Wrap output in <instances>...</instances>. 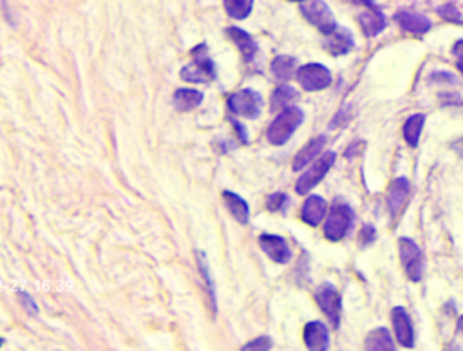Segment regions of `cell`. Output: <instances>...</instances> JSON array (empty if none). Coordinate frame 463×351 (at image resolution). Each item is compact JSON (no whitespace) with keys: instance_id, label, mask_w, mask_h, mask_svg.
I'll use <instances>...</instances> for the list:
<instances>
[{"instance_id":"cell-5","label":"cell","mask_w":463,"mask_h":351,"mask_svg":"<svg viewBox=\"0 0 463 351\" xmlns=\"http://www.w3.org/2000/svg\"><path fill=\"white\" fill-rule=\"evenodd\" d=\"M335 159H337V154H335L333 151H328L322 156H319V159H315V163H313L311 167H309L308 171L299 178V180H297L295 183L297 194L304 196V194H308L311 188L317 187V185L326 178L329 168L333 167Z\"/></svg>"},{"instance_id":"cell-29","label":"cell","mask_w":463,"mask_h":351,"mask_svg":"<svg viewBox=\"0 0 463 351\" xmlns=\"http://www.w3.org/2000/svg\"><path fill=\"white\" fill-rule=\"evenodd\" d=\"M288 196H285V194H273L266 200V207H268L270 212H280L288 205Z\"/></svg>"},{"instance_id":"cell-12","label":"cell","mask_w":463,"mask_h":351,"mask_svg":"<svg viewBox=\"0 0 463 351\" xmlns=\"http://www.w3.org/2000/svg\"><path fill=\"white\" fill-rule=\"evenodd\" d=\"M362 4L366 6L367 9L358 15V22H360L362 29H364V33H366L367 37H377V35L382 33L384 28H386V17H384L382 11H380L371 0H362Z\"/></svg>"},{"instance_id":"cell-3","label":"cell","mask_w":463,"mask_h":351,"mask_svg":"<svg viewBox=\"0 0 463 351\" xmlns=\"http://www.w3.org/2000/svg\"><path fill=\"white\" fill-rule=\"evenodd\" d=\"M216 74V66L207 54L205 44H200L195 50H192V62L181 69V78L188 84H210Z\"/></svg>"},{"instance_id":"cell-17","label":"cell","mask_w":463,"mask_h":351,"mask_svg":"<svg viewBox=\"0 0 463 351\" xmlns=\"http://www.w3.org/2000/svg\"><path fill=\"white\" fill-rule=\"evenodd\" d=\"M324 145H326V136L324 134L309 139V142L306 143L304 147H302L301 151L297 152L295 158H293V167H292L293 171H295V172L302 171L306 165L311 163L313 159H317V156L321 154V151L324 149Z\"/></svg>"},{"instance_id":"cell-11","label":"cell","mask_w":463,"mask_h":351,"mask_svg":"<svg viewBox=\"0 0 463 351\" xmlns=\"http://www.w3.org/2000/svg\"><path fill=\"white\" fill-rule=\"evenodd\" d=\"M391 321H393L394 335H396L399 343L402 344L404 347L415 346V330H413V323H411V317L407 315V311L404 310L402 306L393 308V311H391Z\"/></svg>"},{"instance_id":"cell-15","label":"cell","mask_w":463,"mask_h":351,"mask_svg":"<svg viewBox=\"0 0 463 351\" xmlns=\"http://www.w3.org/2000/svg\"><path fill=\"white\" fill-rule=\"evenodd\" d=\"M326 212H328V203H326L324 197L321 196H309L308 200L304 201L301 210V217L306 225L309 226H319L322 221L326 219Z\"/></svg>"},{"instance_id":"cell-30","label":"cell","mask_w":463,"mask_h":351,"mask_svg":"<svg viewBox=\"0 0 463 351\" xmlns=\"http://www.w3.org/2000/svg\"><path fill=\"white\" fill-rule=\"evenodd\" d=\"M16 295H18V299H21L22 306H24L25 310L29 311V313L35 315V317H37V315H38V306H37V302H35V299H33L31 295H29L28 292H24V290H18V292H16Z\"/></svg>"},{"instance_id":"cell-10","label":"cell","mask_w":463,"mask_h":351,"mask_svg":"<svg viewBox=\"0 0 463 351\" xmlns=\"http://www.w3.org/2000/svg\"><path fill=\"white\" fill-rule=\"evenodd\" d=\"M259 245L263 252L272 259L273 263L279 265H286L292 259V252H290L288 245L280 236L275 234H261L259 236Z\"/></svg>"},{"instance_id":"cell-35","label":"cell","mask_w":463,"mask_h":351,"mask_svg":"<svg viewBox=\"0 0 463 351\" xmlns=\"http://www.w3.org/2000/svg\"><path fill=\"white\" fill-rule=\"evenodd\" d=\"M299 2H302V0H299Z\"/></svg>"},{"instance_id":"cell-19","label":"cell","mask_w":463,"mask_h":351,"mask_svg":"<svg viewBox=\"0 0 463 351\" xmlns=\"http://www.w3.org/2000/svg\"><path fill=\"white\" fill-rule=\"evenodd\" d=\"M227 33L228 37L232 38V42L237 45V50H239V53L243 54L244 60L252 62L253 58L257 57V53H259V45L256 44V40H253L246 31H243L241 28H228Z\"/></svg>"},{"instance_id":"cell-2","label":"cell","mask_w":463,"mask_h":351,"mask_svg":"<svg viewBox=\"0 0 463 351\" xmlns=\"http://www.w3.org/2000/svg\"><path fill=\"white\" fill-rule=\"evenodd\" d=\"M355 221V212L350 205L342 201L341 197L333 201L329 216L324 223V236L329 241H342L351 230Z\"/></svg>"},{"instance_id":"cell-27","label":"cell","mask_w":463,"mask_h":351,"mask_svg":"<svg viewBox=\"0 0 463 351\" xmlns=\"http://www.w3.org/2000/svg\"><path fill=\"white\" fill-rule=\"evenodd\" d=\"M438 13H440V17H442L443 21L455 22V24H463L462 15H459V11L456 9L455 4L442 6V8H438Z\"/></svg>"},{"instance_id":"cell-32","label":"cell","mask_w":463,"mask_h":351,"mask_svg":"<svg viewBox=\"0 0 463 351\" xmlns=\"http://www.w3.org/2000/svg\"><path fill=\"white\" fill-rule=\"evenodd\" d=\"M452 54H456V57H463V40L456 42L455 47H452Z\"/></svg>"},{"instance_id":"cell-9","label":"cell","mask_w":463,"mask_h":351,"mask_svg":"<svg viewBox=\"0 0 463 351\" xmlns=\"http://www.w3.org/2000/svg\"><path fill=\"white\" fill-rule=\"evenodd\" d=\"M297 80L302 86V89L308 93L322 91L331 84V73L322 64H306L297 71Z\"/></svg>"},{"instance_id":"cell-8","label":"cell","mask_w":463,"mask_h":351,"mask_svg":"<svg viewBox=\"0 0 463 351\" xmlns=\"http://www.w3.org/2000/svg\"><path fill=\"white\" fill-rule=\"evenodd\" d=\"M400 261H402L404 270L411 281L418 282L423 275V255L422 250L416 246L415 241H411L407 237H402L399 241Z\"/></svg>"},{"instance_id":"cell-23","label":"cell","mask_w":463,"mask_h":351,"mask_svg":"<svg viewBox=\"0 0 463 351\" xmlns=\"http://www.w3.org/2000/svg\"><path fill=\"white\" fill-rule=\"evenodd\" d=\"M364 347L370 351H393L394 343L386 328H377V330L370 331V335L364 340Z\"/></svg>"},{"instance_id":"cell-31","label":"cell","mask_w":463,"mask_h":351,"mask_svg":"<svg viewBox=\"0 0 463 351\" xmlns=\"http://www.w3.org/2000/svg\"><path fill=\"white\" fill-rule=\"evenodd\" d=\"M362 236L366 237L364 241H362V245H367V243H371L375 239V229L373 226H364V230H362Z\"/></svg>"},{"instance_id":"cell-16","label":"cell","mask_w":463,"mask_h":351,"mask_svg":"<svg viewBox=\"0 0 463 351\" xmlns=\"http://www.w3.org/2000/svg\"><path fill=\"white\" fill-rule=\"evenodd\" d=\"M353 45H355L353 35L344 28H338L335 33L328 35L324 40V50L328 51L329 54H333V57L348 54L351 50H353Z\"/></svg>"},{"instance_id":"cell-6","label":"cell","mask_w":463,"mask_h":351,"mask_svg":"<svg viewBox=\"0 0 463 351\" xmlns=\"http://www.w3.org/2000/svg\"><path fill=\"white\" fill-rule=\"evenodd\" d=\"M228 109L237 116L256 120L261 115V109H263V98L253 89L237 91L228 98Z\"/></svg>"},{"instance_id":"cell-14","label":"cell","mask_w":463,"mask_h":351,"mask_svg":"<svg viewBox=\"0 0 463 351\" xmlns=\"http://www.w3.org/2000/svg\"><path fill=\"white\" fill-rule=\"evenodd\" d=\"M409 192L411 187L406 178H399V180H394L393 183H391L389 190H387V207H389L391 216L396 217L402 212V209L406 207L407 197H409Z\"/></svg>"},{"instance_id":"cell-18","label":"cell","mask_w":463,"mask_h":351,"mask_svg":"<svg viewBox=\"0 0 463 351\" xmlns=\"http://www.w3.org/2000/svg\"><path fill=\"white\" fill-rule=\"evenodd\" d=\"M394 21L399 22L400 28L407 33L413 35H423L431 29V21L418 13H409V11H400L394 15Z\"/></svg>"},{"instance_id":"cell-21","label":"cell","mask_w":463,"mask_h":351,"mask_svg":"<svg viewBox=\"0 0 463 351\" xmlns=\"http://www.w3.org/2000/svg\"><path fill=\"white\" fill-rule=\"evenodd\" d=\"M223 201H224V207L228 209V212L236 217L241 225H246L248 219H250V207H248L246 201H244L241 196H237L236 192H230V190H224Z\"/></svg>"},{"instance_id":"cell-22","label":"cell","mask_w":463,"mask_h":351,"mask_svg":"<svg viewBox=\"0 0 463 351\" xmlns=\"http://www.w3.org/2000/svg\"><path fill=\"white\" fill-rule=\"evenodd\" d=\"M295 100H299V93H297L295 87L279 86L272 93V98H270V110L272 113H279V110L288 109Z\"/></svg>"},{"instance_id":"cell-7","label":"cell","mask_w":463,"mask_h":351,"mask_svg":"<svg viewBox=\"0 0 463 351\" xmlns=\"http://www.w3.org/2000/svg\"><path fill=\"white\" fill-rule=\"evenodd\" d=\"M315 301H317V306L321 308L322 313L328 317L329 323L333 324V328H338V324H341L342 299L338 295L337 288L331 282H324L315 292Z\"/></svg>"},{"instance_id":"cell-1","label":"cell","mask_w":463,"mask_h":351,"mask_svg":"<svg viewBox=\"0 0 463 351\" xmlns=\"http://www.w3.org/2000/svg\"><path fill=\"white\" fill-rule=\"evenodd\" d=\"M302 120H304V113H302L299 107H288V109L280 110V115L275 116L272 123L268 127V132H266V138L272 145L275 147H280L285 145L290 138L293 136V132L297 131V127L301 125Z\"/></svg>"},{"instance_id":"cell-34","label":"cell","mask_w":463,"mask_h":351,"mask_svg":"<svg viewBox=\"0 0 463 351\" xmlns=\"http://www.w3.org/2000/svg\"><path fill=\"white\" fill-rule=\"evenodd\" d=\"M458 330L463 331V315H462V317H459V321H458Z\"/></svg>"},{"instance_id":"cell-25","label":"cell","mask_w":463,"mask_h":351,"mask_svg":"<svg viewBox=\"0 0 463 351\" xmlns=\"http://www.w3.org/2000/svg\"><path fill=\"white\" fill-rule=\"evenodd\" d=\"M423 123H425V116L423 115H413L404 123V138L409 143L411 147H418L420 134H422Z\"/></svg>"},{"instance_id":"cell-24","label":"cell","mask_w":463,"mask_h":351,"mask_svg":"<svg viewBox=\"0 0 463 351\" xmlns=\"http://www.w3.org/2000/svg\"><path fill=\"white\" fill-rule=\"evenodd\" d=\"M270 67H272V73L277 80L286 82V80H290V78L293 76V73H295L297 58L288 57V54H279V57L273 58L272 66Z\"/></svg>"},{"instance_id":"cell-33","label":"cell","mask_w":463,"mask_h":351,"mask_svg":"<svg viewBox=\"0 0 463 351\" xmlns=\"http://www.w3.org/2000/svg\"><path fill=\"white\" fill-rule=\"evenodd\" d=\"M456 67L463 73V57H458V62H456Z\"/></svg>"},{"instance_id":"cell-13","label":"cell","mask_w":463,"mask_h":351,"mask_svg":"<svg viewBox=\"0 0 463 351\" xmlns=\"http://www.w3.org/2000/svg\"><path fill=\"white\" fill-rule=\"evenodd\" d=\"M304 344L308 350L326 351L329 347V330L321 321H311L304 326Z\"/></svg>"},{"instance_id":"cell-4","label":"cell","mask_w":463,"mask_h":351,"mask_svg":"<svg viewBox=\"0 0 463 351\" xmlns=\"http://www.w3.org/2000/svg\"><path fill=\"white\" fill-rule=\"evenodd\" d=\"M301 13L309 24L315 25L326 37L335 33L338 29L333 13H331V9L328 8L324 0H304V4L301 6Z\"/></svg>"},{"instance_id":"cell-26","label":"cell","mask_w":463,"mask_h":351,"mask_svg":"<svg viewBox=\"0 0 463 351\" xmlns=\"http://www.w3.org/2000/svg\"><path fill=\"white\" fill-rule=\"evenodd\" d=\"M223 2L228 15L236 21H244L253 9V0H223Z\"/></svg>"},{"instance_id":"cell-20","label":"cell","mask_w":463,"mask_h":351,"mask_svg":"<svg viewBox=\"0 0 463 351\" xmlns=\"http://www.w3.org/2000/svg\"><path fill=\"white\" fill-rule=\"evenodd\" d=\"M203 93L198 89H188V87H181L176 89L174 93V107L179 113H188L194 110L195 107H200L203 103Z\"/></svg>"},{"instance_id":"cell-28","label":"cell","mask_w":463,"mask_h":351,"mask_svg":"<svg viewBox=\"0 0 463 351\" xmlns=\"http://www.w3.org/2000/svg\"><path fill=\"white\" fill-rule=\"evenodd\" d=\"M272 339H270L268 335H261V337H257V339H253L252 343L244 344L243 350L244 351H253V350H263V351H268L272 350Z\"/></svg>"}]
</instances>
